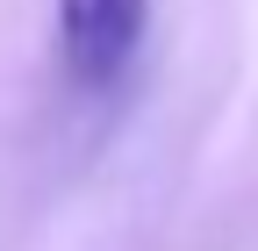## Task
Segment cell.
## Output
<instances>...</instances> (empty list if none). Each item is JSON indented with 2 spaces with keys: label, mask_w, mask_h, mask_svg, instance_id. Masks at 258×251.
<instances>
[{
  "label": "cell",
  "mask_w": 258,
  "mask_h": 251,
  "mask_svg": "<svg viewBox=\"0 0 258 251\" xmlns=\"http://www.w3.org/2000/svg\"><path fill=\"white\" fill-rule=\"evenodd\" d=\"M151 0H57V43L79 86H115L137 57Z\"/></svg>",
  "instance_id": "6da1fadb"
}]
</instances>
